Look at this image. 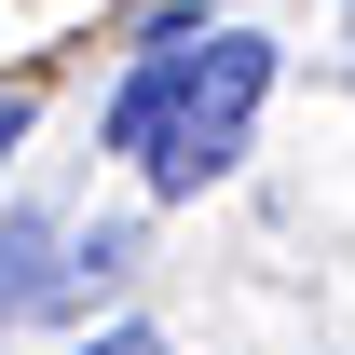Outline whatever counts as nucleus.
<instances>
[{"label":"nucleus","instance_id":"obj_1","mask_svg":"<svg viewBox=\"0 0 355 355\" xmlns=\"http://www.w3.org/2000/svg\"><path fill=\"white\" fill-rule=\"evenodd\" d=\"M260 96H273V42L260 28H164V42L123 69V96L96 110V137H110L150 191H205V178H232Z\"/></svg>","mask_w":355,"mask_h":355},{"label":"nucleus","instance_id":"obj_2","mask_svg":"<svg viewBox=\"0 0 355 355\" xmlns=\"http://www.w3.org/2000/svg\"><path fill=\"white\" fill-rule=\"evenodd\" d=\"M42 287H55V232L42 219H0V328L42 301Z\"/></svg>","mask_w":355,"mask_h":355},{"label":"nucleus","instance_id":"obj_3","mask_svg":"<svg viewBox=\"0 0 355 355\" xmlns=\"http://www.w3.org/2000/svg\"><path fill=\"white\" fill-rule=\"evenodd\" d=\"M83 355H164V342H150V328H96Z\"/></svg>","mask_w":355,"mask_h":355},{"label":"nucleus","instance_id":"obj_4","mask_svg":"<svg viewBox=\"0 0 355 355\" xmlns=\"http://www.w3.org/2000/svg\"><path fill=\"white\" fill-rule=\"evenodd\" d=\"M14 137H28V96H0V164H14Z\"/></svg>","mask_w":355,"mask_h":355}]
</instances>
